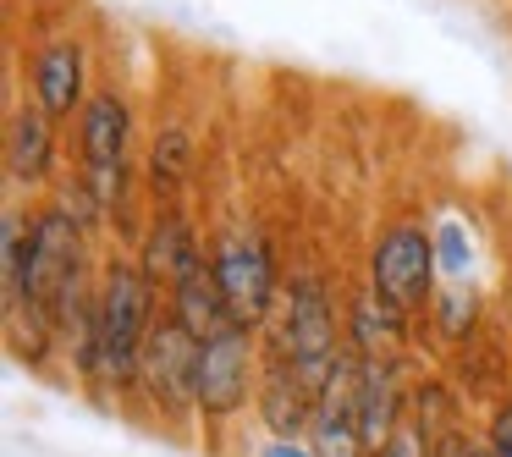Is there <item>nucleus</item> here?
Masks as SVG:
<instances>
[{
    "instance_id": "f8f14e48",
    "label": "nucleus",
    "mask_w": 512,
    "mask_h": 457,
    "mask_svg": "<svg viewBox=\"0 0 512 457\" xmlns=\"http://www.w3.org/2000/svg\"><path fill=\"white\" fill-rule=\"evenodd\" d=\"M204 259H199V243H193V232H188V221H182L177 210H166L155 226H149V237H144V276L155 281H171L177 287L188 270H199Z\"/></svg>"
},
{
    "instance_id": "423d86ee",
    "label": "nucleus",
    "mask_w": 512,
    "mask_h": 457,
    "mask_svg": "<svg viewBox=\"0 0 512 457\" xmlns=\"http://www.w3.org/2000/svg\"><path fill=\"white\" fill-rule=\"evenodd\" d=\"M254 391V331L221 325L199 353V413L204 419H232Z\"/></svg>"
},
{
    "instance_id": "20e7f679",
    "label": "nucleus",
    "mask_w": 512,
    "mask_h": 457,
    "mask_svg": "<svg viewBox=\"0 0 512 457\" xmlns=\"http://www.w3.org/2000/svg\"><path fill=\"white\" fill-rule=\"evenodd\" d=\"M199 353L204 342L182 331L177 320H155L144 336V358H138V386L166 419H188L199 413Z\"/></svg>"
},
{
    "instance_id": "0eeeda50",
    "label": "nucleus",
    "mask_w": 512,
    "mask_h": 457,
    "mask_svg": "<svg viewBox=\"0 0 512 457\" xmlns=\"http://www.w3.org/2000/svg\"><path fill=\"white\" fill-rule=\"evenodd\" d=\"M215 287H221V303H226V325L254 331L270 314V298H276V270H270L265 243L259 237H232L215 254Z\"/></svg>"
},
{
    "instance_id": "1a4fd4ad",
    "label": "nucleus",
    "mask_w": 512,
    "mask_h": 457,
    "mask_svg": "<svg viewBox=\"0 0 512 457\" xmlns=\"http://www.w3.org/2000/svg\"><path fill=\"white\" fill-rule=\"evenodd\" d=\"M259 419L276 441H292L314 424V391L303 386V375L292 369V353L276 347L265 358V375H259Z\"/></svg>"
},
{
    "instance_id": "ddd939ff",
    "label": "nucleus",
    "mask_w": 512,
    "mask_h": 457,
    "mask_svg": "<svg viewBox=\"0 0 512 457\" xmlns=\"http://www.w3.org/2000/svg\"><path fill=\"white\" fill-rule=\"evenodd\" d=\"M171 320L182 331H193L199 342H210L215 331L226 325V303H221V287H215V265H199L171 287Z\"/></svg>"
},
{
    "instance_id": "f3484780",
    "label": "nucleus",
    "mask_w": 512,
    "mask_h": 457,
    "mask_svg": "<svg viewBox=\"0 0 512 457\" xmlns=\"http://www.w3.org/2000/svg\"><path fill=\"white\" fill-rule=\"evenodd\" d=\"M435 320H441L446 342H468V331H474V320H479V298L474 292H446V298L435 303Z\"/></svg>"
},
{
    "instance_id": "4468645a",
    "label": "nucleus",
    "mask_w": 512,
    "mask_h": 457,
    "mask_svg": "<svg viewBox=\"0 0 512 457\" xmlns=\"http://www.w3.org/2000/svg\"><path fill=\"white\" fill-rule=\"evenodd\" d=\"M6 171L17 182H45L50 177V116L39 105H23L6 127Z\"/></svg>"
},
{
    "instance_id": "6ab92c4d",
    "label": "nucleus",
    "mask_w": 512,
    "mask_h": 457,
    "mask_svg": "<svg viewBox=\"0 0 512 457\" xmlns=\"http://www.w3.org/2000/svg\"><path fill=\"white\" fill-rule=\"evenodd\" d=\"M485 452L490 457H512V397L490 413V430H485Z\"/></svg>"
},
{
    "instance_id": "2eb2a0df",
    "label": "nucleus",
    "mask_w": 512,
    "mask_h": 457,
    "mask_svg": "<svg viewBox=\"0 0 512 457\" xmlns=\"http://www.w3.org/2000/svg\"><path fill=\"white\" fill-rule=\"evenodd\" d=\"M402 347V314L386 309V303L369 292V298L353 303V320H347V353L353 358H397Z\"/></svg>"
},
{
    "instance_id": "412c9836",
    "label": "nucleus",
    "mask_w": 512,
    "mask_h": 457,
    "mask_svg": "<svg viewBox=\"0 0 512 457\" xmlns=\"http://www.w3.org/2000/svg\"><path fill=\"white\" fill-rule=\"evenodd\" d=\"M435 254H446V270H468V259H463V232H457V226H441V237H435Z\"/></svg>"
},
{
    "instance_id": "aec40b11",
    "label": "nucleus",
    "mask_w": 512,
    "mask_h": 457,
    "mask_svg": "<svg viewBox=\"0 0 512 457\" xmlns=\"http://www.w3.org/2000/svg\"><path fill=\"white\" fill-rule=\"evenodd\" d=\"M430 457H490V452H485V446H474V441H468V435L452 424V430H441V435L430 441Z\"/></svg>"
},
{
    "instance_id": "39448f33",
    "label": "nucleus",
    "mask_w": 512,
    "mask_h": 457,
    "mask_svg": "<svg viewBox=\"0 0 512 457\" xmlns=\"http://www.w3.org/2000/svg\"><path fill=\"white\" fill-rule=\"evenodd\" d=\"M369 292L397 314H419L435 292V237L413 221L386 226L369 254Z\"/></svg>"
},
{
    "instance_id": "a211bd4d",
    "label": "nucleus",
    "mask_w": 512,
    "mask_h": 457,
    "mask_svg": "<svg viewBox=\"0 0 512 457\" xmlns=\"http://www.w3.org/2000/svg\"><path fill=\"white\" fill-rule=\"evenodd\" d=\"M380 457H430V435H424V424L408 419V424H402V430L386 441V452H380Z\"/></svg>"
},
{
    "instance_id": "6e6552de",
    "label": "nucleus",
    "mask_w": 512,
    "mask_h": 457,
    "mask_svg": "<svg viewBox=\"0 0 512 457\" xmlns=\"http://www.w3.org/2000/svg\"><path fill=\"white\" fill-rule=\"evenodd\" d=\"M402 402H408V391H402V375H397V358H358V435H364V452L380 457L386 452V441L402 430Z\"/></svg>"
},
{
    "instance_id": "f257e3e1",
    "label": "nucleus",
    "mask_w": 512,
    "mask_h": 457,
    "mask_svg": "<svg viewBox=\"0 0 512 457\" xmlns=\"http://www.w3.org/2000/svg\"><path fill=\"white\" fill-rule=\"evenodd\" d=\"M149 325H155V281L133 265H111L100 281V298H94L89 347L78 353V369L116 391L133 386Z\"/></svg>"
},
{
    "instance_id": "4be33fe9",
    "label": "nucleus",
    "mask_w": 512,
    "mask_h": 457,
    "mask_svg": "<svg viewBox=\"0 0 512 457\" xmlns=\"http://www.w3.org/2000/svg\"><path fill=\"white\" fill-rule=\"evenodd\" d=\"M259 457H314V446H303V441H270Z\"/></svg>"
},
{
    "instance_id": "dca6fc26",
    "label": "nucleus",
    "mask_w": 512,
    "mask_h": 457,
    "mask_svg": "<svg viewBox=\"0 0 512 457\" xmlns=\"http://www.w3.org/2000/svg\"><path fill=\"white\" fill-rule=\"evenodd\" d=\"M149 171H155V182H182L193 171V138L182 127H160L155 149H149Z\"/></svg>"
},
{
    "instance_id": "f03ea898",
    "label": "nucleus",
    "mask_w": 512,
    "mask_h": 457,
    "mask_svg": "<svg viewBox=\"0 0 512 457\" xmlns=\"http://www.w3.org/2000/svg\"><path fill=\"white\" fill-rule=\"evenodd\" d=\"M83 270V232L67 210H39V221L28 226V309L34 325L45 331V320H61V309L78 292Z\"/></svg>"
},
{
    "instance_id": "7ed1b4c3",
    "label": "nucleus",
    "mask_w": 512,
    "mask_h": 457,
    "mask_svg": "<svg viewBox=\"0 0 512 457\" xmlns=\"http://www.w3.org/2000/svg\"><path fill=\"white\" fill-rule=\"evenodd\" d=\"M281 347L292 353V369L303 375V386L320 397L331 386V375L342 369L347 347L336 336V309H331V292H325L320 276H298L292 281V303H287V336Z\"/></svg>"
},
{
    "instance_id": "9d476101",
    "label": "nucleus",
    "mask_w": 512,
    "mask_h": 457,
    "mask_svg": "<svg viewBox=\"0 0 512 457\" xmlns=\"http://www.w3.org/2000/svg\"><path fill=\"white\" fill-rule=\"evenodd\" d=\"M34 100L50 122H67L83 100V50L72 39H56L50 50H39L34 61Z\"/></svg>"
},
{
    "instance_id": "9b49d317",
    "label": "nucleus",
    "mask_w": 512,
    "mask_h": 457,
    "mask_svg": "<svg viewBox=\"0 0 512 457\" xmlns=\"http://www.w3.org/2000/svg\"><path fill=\"white\" fill-rule=\"evenodd\" d=\"M127 138H133V111H127V100L94 94V100L83 105V133H78L83 160H89V166H122Z\"/></svg>"
}]
</instances>
